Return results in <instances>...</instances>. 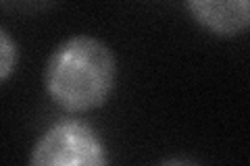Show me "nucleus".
<instances>
[{"label":"nucleus","instance_id":"f257e3e1","mask_svg":"<svg viewBox=\"0 0 250 166\" xmlns=\"http://www.w3.org/2000/svg\"><path fill=\"white\" fill-rule=\"evenodd\" d=\"M117 79L115 54L94 36H71L50 52L44 90L61 110L82 114L103 106Z\"/></svg>","mask_w":250,"mask_h":166},{"label":"nucleus","instance_id":"f03ea898","mask_svg":"<svg viewBox=\"0 0 250 166\" xmlns=\"http://www.w3.org/2000/svg\"><path fill=\"white\" fill-rule=\"evenodd\" d=\"M29 166H108V152L96 129L77 118H65L38 137Z\"/></svg>","mask_w":250,"mask_h":166},{"label":"nucleus","instance_id":"7ed1b4c3","mask_svg":"<svg viewBox=\"0 0 250 166\" xmlns=\"http://www.w3.org/2000/svg\"><path fill=\"white\" fill-rule=\"evenodd\" d=\"M186 6L194 21L215 36H238L250 27V0H192Z\"/></svg>","mask_w":250,"mask_h":166},{"label":"nucleus","instance_id":"20e7f679","mask_svg":"<svg viewBox=\"0 0 250 166\" xmlns=\"http://www.w3.org/2000/svg\"><path fill=\"white\" fill-rule=\"evenodd\" d=\"M17 44L13 42V37L9 36V31L4 27L0 29V79L6 81L11 77V73L17 67Z\"/></svg>","mask_w":250,"mask_h":166},{"label":"nucleus","instance_id":"39448f33","mask_svg":"<svg viewBox=\"0 0 250 166\" xmlns=\"http://www.w3.org/2000/svg\"><path fill=\"white\" fill-rule=\"evenodd\" d=\"M156 166H202V164L192 160V158H167V160L159 162Z\"/></svg>","mask_w":250,"mask_h":166}]
</instances>
